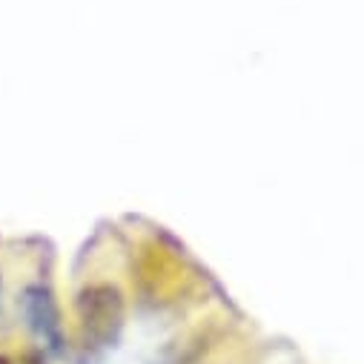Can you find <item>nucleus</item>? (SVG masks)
<instances>
[{
    "mask_svg": "<svg viewBox=\"0 0 364 364\" xmlns=\"http://www.w3.org/2000/svg\"><path fill=\"white\" fill-rule=\"evenodd\" d=\"M77 316L89 341L109 347L124 327V299L112 284H92L77 301Z\"/></svg>",
    "mask_w": 364,
    "mask_h": 364,
    "instance_id": "obj_1",
    "label": "nucleus"
},
{
    "mask_svg": "<svg viewBox=\"0 0 364 364\" xmlns=\"http://www.w3.org/2000/svg\"><path fill=\"white\" fill-rule=\"evenodd\" d=\"M0 364H15V361H12L9 355H0Z\"/></svg>",
    "mask_w": 364,
    "mask_h": 364,
    "instance_id": "obj_3",
    "label": "nucleus"
},
{
    "mask_svg": "<svg viewBox=\"0 0 364 364\" xmlns=\"http://www.w3.org/2000/svg\"><path fill=\"white\" fill-rule=\"evenodd\" d=\"M21 304H23L26 324L35 330V336L41 341H49L52 347H58V341H60V313H58V304H55L52 293L43 284H32V287H26Z\"/></svg>",
    "mask_w": 364,
    "mask_h": 364,
    "instance_id": "obj_2",
    "label": "nucleus"
},
{
    "mask_svg": "<svg viewBox=\"0 0 364 364\" xmlns=\"http://www.w3.org/2000/svg\"><path fill=\"white\" fill-rule=\"evenodd\" d=\"M0 304H4V282H0Z\"/></svg>",
    "mask_w": 364,
    "mask_h": 364,
    "instance_id": "obj_4",
    "label": "nucleus"
}]
</instances>
